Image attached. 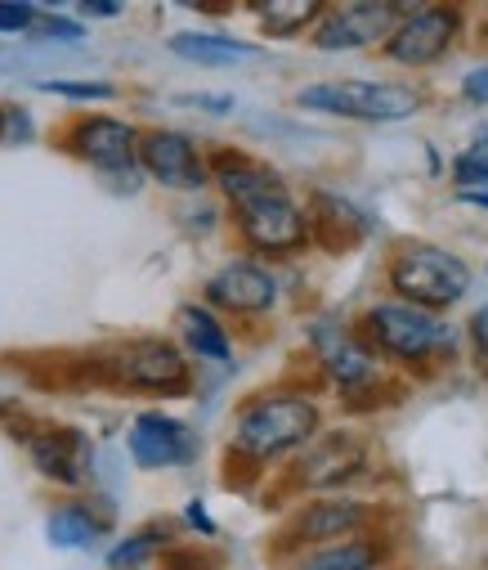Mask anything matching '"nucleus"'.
<instances>
[{"label": "nucleus", "mask_w": 488, "mask_h": 570, "mask_svg": "<svg viewBox=\"0 0 488 570\" xmlns=\"http://www.w3.org/2000/svg\"><path fill=\"white\" fill-rule=\"evenodd\" d=\"M216 180L225 198L238 212V229L256 252H296L305 247V212L287 194L282 176L247 154H220L216 158Z\"/></svg>", "instance_id": "f257e3e1"}, {"label": "nucleus", "mask_w": 488, "mask_h": 570, "mask_svg": "<svg viewBox=\"0 0 488 570\" xmlns=\"http://www.w3.org/2000/svg\"><path fill=\"white\" fill-rule=\"evenodd\" d=\"M390 288L412 311H448L470 293V265L435 243H412L390 261Z\"/></svg>", "instance_id": "f03ea898"}, {"label": "nucleus", "mask_w": 488, "mask_h": 570, "mask_svg": "<svg viewBox=\"0 0 488 570\" xmlns=\"http://www.w3.org/2000/svg\"><path fill=\"white\" fill-rule=\"evenodd\" d=\"M318 432V404L305 395H260L233 422V450L247 459H278Z\"/></svg>", "instance_id": "7ed1b4c3"}, {"label": "nucleus", "mask_w": 488, "mask_h": 570, "mask_svg": "<svg viewBox=\"0 0 488 570\" xmlns=\"http://www.w3.org/2000/svg\"><path fill=\"white\" fill-rule=\"evenodd\" d=\"M296 104L350 121H404L417 112L421 95L404 81H313L296 95Z\"/></svg>", "instance_id": "20e7f679"}, {"label": "nucleus", "mask_w": 488, "mask_h": 570, "mask_svg": "<svg viewBox=\"0 0 488 570\" xmlns=\"http://www.w3.org/2000/svg\"><path fill=\"white\" fill-rule=\"evenodd\" d=\"M363 333H368V342H372L381 355L404 360V364L430 360V355H448L452 342H457L444 320H435V315H426V311H412V306H404V302H381V306H372V311L363 315Z\"/></svg>", "instance_id": "39448f33"}, {"label": "nucleus", "mask_w": 488, "mask_h": 570, "mask_svg": "<svg viewBox=\"0 0 488 570\" xmlns=\"http://www.w3.org/2000/svg\"><path fill=\"white\" fill-rule=\"evenodd\" d=\"M99 373L117 386L135 391H161V395H185L189 391V364L171 342L139 337L108 355H99Z\"/></svg>", "instance_id": "423d86ee"}, {"label": "nucleus", "mask_w": 488, "mask_h": 570, "mask_svg": "<svg viewBox=\"0 0 488 570\" xmlns=\"http://www.w3.org/2000/svg\"><path fill=\"white\" fill-rule=\"evenodd\" d=\"M457 28H461V10H452V6H408L404 19L395 23V32L386 37V55L408 68L439 63L448 55Z\"/></svg>", "instance_id": "0eeeda50"}, {"label": "nucleus", "mask_w": 488, "mask_h": 570, "mask_svg": "<svg viewBox=\"0 0 488 570\" xmlns=\"http://www.w3.org/2000/svg\"><path fill=\"white\" fill-rule=\"evenodd\" d=\"M139 167L167 189H202L207 185V163L193 149V139L180 130L139 135Z\"/></svg>", "instance_id": "6e6552de"}, {"label": "nucleus", "mask_w": 488, "mask_h": 570, "mask_svg": "<svg viewBox=\"0 0 488 570\" xmlns=\"http://www.w3.org/2000/svg\"><path fill=\"white\" fill-rule=\"evenodd\" d=\"M408 6H341V10H322L318 19V50H363L377 46L395 32Z\"/></svg>", "instance_id": "1a4fd4ad"}, {"label": "nucleus", "mask_w": 488, "mask_h": 570, "mask_svg": "<svg viewBox=\"0 0 488 570\" xmlns=\"http://www.w3.org/2000/svg\"><path fill=\"white\" fill-rule=\"evenodd\" d=\"M72 154L108 176H130L139 163V135L117 117H81L72 126Z\"/></svg>", "instance_id": "9d476101"}, {"label": "nucleus", "mask_w": 488, "mask_h": 570, "mask_svg": "<svg viewBox=\"0 0 488 570\" xmlns=\"http://www.w3.org/2000/svg\"><path fill=\"white\" fill-rule=\"evenodd\" d=\"M130 459L139 468H185L198 459V436L167 413H139L130 426Z\"/></svg>", "instance_id": "9b49d317"}, {"label": "nucleus", "mask_w": 488, "mask_h": 570, "mask_svg": "<svg viewBox=\"0 0 488 570\" xmlns=\"http://www.w3.org/2000/svg\"><path fill=\"white\" fill-rule=\"evenodd\" d=\"M207 302L220 311H233V315H265L278 302V283L256 261H229L225 269L211 274Z\"/></svg>", "instance_id": "f8f14e48"}, {"label": "nucleus", "mask_w": 488, "mask_h": 570, "mask_svg": "<svg viewBox=\"0 0 488 570\" xmlns=\"http://www.w3.org/2000/svg\"><path fill=\"white\" fill-rule=\"evenodd\" d=\"M309 346H313L318 364L328 368V377H332L337 386H363V382H372V373H377L372 351H368L350 328H341L337 320H313V324H309Z\"/></svg>", "instance_id": "ddd939ff"}, {"label": "nucleus", "mask_w": 488, "mask_h": 570, "mask_svg": "<svg viewBox=\"0 0 488 570\" xmlns=\"http://www.w3.org/2000/svg\"><path fill=\"white\" fill-rule=\"evenodd\" d=\"M309 207L313 212H305V229L328 252H350L372 234V220L341 194H313Z\"/></svg>", "instance_id": "4468645a"}, {"label": "nucleus", "mask_w": 488, "mask_h": 570, "mask_svg": "<svg viewBox=\"0 0 488 570\" xmlns=\"http://www.w3.org/2000/svg\"><path fill=\"white\" fill-rule=\"evenodd\" d=\"M32 450V463L50 476V481H63V485H77L86 481L90 472V441L81 432H72V426H46L41 436L28 441Z\"/></svg>", "instance_id": "2eb2a0df"}, {"label": "nucleus", "mask_w": 488, "mask_h": 570, "mask_svg": "<svg viewBox=\"0 0 488 570\" xmlns=\"http://www.w3.org/2000/svg\"><path fill=\"white\" fill-rule=\"evenodd\" d=\"M368 521V508L355 499H318L296 517V539L305 543H346V534H359Z\"/></svg>", "instance_id": "dca6fc26"}, {"label": "nucleus", "mask_w": 488, "mask_h": 570, "mask_svg": "<svg viewBox=\"0 0 488 570\" xmlns=\"http://www.w3.org/2000/svg\"><path fill=\"white\" fill-rule=\"evenodd\" d=\"M359 463H363V450H359L350 436H332L328 445H318V450L305 459L300 476H305L309 485H341V481H350V476L359 472Z\"/></svg>", "instance_id": "f3484780"}, {"label": "nucleus", "mask_w": 488, "mask_h": 570, "mask_svg": "<svg viewBox=\"0 0 488 570\" xmlns=\"http://www.w3.org/2000/svg\"><path fill=\"white\" fill-rule=\"evenodd\" d=\"M171 50L193 59V63H242V59H256V46L220 37V32H180V37H171Z\"/></svg>", "instance_id": "a211bd4d"}, {"label": "nucleus", "mask_w": 488, "mask_h": 570, "mask_svg": "<svg viewBox=\"0 0 488 570\" xmlns=\"http://www.w3.org/2000/svg\"><path fill=\"white\" fill-rule=\"evenodd\" d=\"M180 328H185V342H189V351L193 355H202V360H216V364H225L229 360V333L220 328V320L211 315V311H202V306H185L180 311Z\"/></svg>", "instance_id": "6ab92c4d"}, {"label": "nucleus", "mask_w": 488, "mask_h": 570, "mask_svg": "<svg viewBox=\"0 0 488 570\" xmlns=\"http://www.w3.org/2000/svg\"><path fill=\"white\" fill-rule=\"evenodd\" d=\"M46 534H50L54 548H94V539L103 534V521L90 517V508H77V503H72V508L50 512Z\"/></svg>", "instance_id": "aec40b11"}, {"label": "nucleus", "mask_w": 488, "mask_h": 570, "mask_svg": "<svg viewBox=\"0 0 488 570\" xmlns=\"http://www.w3.org/2000/svg\"><path fill=\"white\" fill-rule=\"evenodd\" d=\"M377 548L363 539H346V543H328L322 552H313L309 561H300V570H377Z\"/></svg>", "instance_id": "412c9836"}, {"label": "nucleus", "mask_w": 488, "mask_h": 570, "mask_svg": "<svg viewBox=\"0 0 488 570\" xmlns=\"http://www.w3.org/2000/svg\"><path fill=\"white\" fill-rule=\"evenodd\" d=\"M256 14L265 19V28L273 37H296L322 19V6H313V0H269V6H260Z\"/></svg>", "instance_id": "4be33fe9"}, {"label": "nucleus", "mask_w": 488, "mask_h": 570, "mask_svg": "<svg viewBox=\"0 0 488 570\" xmlns=\"http://www.w3.org/2000/svg\"><path fill=\"white\" fill-rule=\"evenodd\" d=\"M161 548H167V530L148 525V530H139V534H126V539L108 552V566H112V570H139V566L152 561Z\"/></svg>", "instance_id": "5701e85b"}, {"label": "nucleus", "mask_w": 488, "mask_h": 570, "mask_svg": "<svg viewBox=\"0 0 488 570\" xmlns=\"http://www.w3.org/2000/svg\"><path fill=\"white\" fill-rule=\"evenodd\" d=\"M452 180L461 189H484L488 185V130H479L470 145L452 158Z\"/></svg>", "instance_id": "b1692460"}, {"label": "nucleus", "mask_w": 488, "mask_h": 570, "mask_svg": "<svg viewBox=\"0 0 488 570\" xmlns=\"http://www.w3.org/2000/svg\"><path fill=\"white\" fill-rule=\"evenodd\" d=\"M50 95H68V99H112V86L103 81H46Z\"/></svg>", "instance_id": "393cba45"}, {"label": "nucleus", "mask_w": 488, "mask_h": 570, "mask_svg": "<svg viewBox=\"0 0 488 570\" xmlns=\"http://www.w3.org/2000/svg\"><path fill=\"white\" fill-rule=\"evenodd\" d=\"M37 23V6H0V32H28Z\"/></svg>", "instance_id": "a878e982"}, {"label": "nucleus", "mask_w": 488, "mask_h": 570, "mask_svg": "<svg viewBox=\"0 0 488 570\" xmlns=\"http://www.w3.org/2000/svg\"><path fill=\"white\" fill-rule=\"evenodd\" d=\"M461 95H466V104H488V68H475V72H466V81H461Z\"/></svg>", "instance_id": "bb28decb"}, {"label": "nucleus", "mask_w": 488, "mask_h": 570, "mask_svg": "<svg viewBox=\"0 0 488 570\" xmlns=\"http://www.w3.org/2000/svg\"><path fill=\"white\" fill-rule=\"evenodd\" d=\"M470 337H475V351H479V360H488V302L470 315Z\"/></svg>", "instance_id": "cd10ccee"}, {"label": "nucleus", "mask_w": 488, "mask_h": 570, "mask_svg": "<svg viewBox=\"0 0 488 570\" xmlns=\"http://www.w3.org/2000/svg\"><path fill=\"white\" fill-rule=\"evenodd\" d=\"M41 37H59V41H81L86 32L77 23H63V19H46L41 23Z\"/></svg>", "instance_id": "c85d7f7f"}, {"label": "nucleus", "mask_w": 488, "mask_h": 570, "mask_svg": "<svg viewBox=\"0 0 488 570\" xmlns=\"http://www.w3.org/2000/svg\"><path fill=\"white\" fill-rule=\"evenodd\" d=\"M185 104H193V108H207V112H229V108H233V99H229V95H189Z\"/></svg>", "instance_id": "c756f323"}, {"label": "nucleus", "mask_w": 488, "mask_h": 570, "mask_svg": "<svg viewBox=\"0 0 488 570\" xmlns=\"http://www.w3.org/2000/svg\"><path fill=\"white\" fill-rule=\"evenodd\" d=\"M81 14H90V19H117L121 6H81Z\"/></svg>", "instance_id": "7c9ffc66"}, {"label": "nucleus", "mask_w": 488, "mask_h": 570, "mask_svg": "<svg viewBox=\"0 0 488 570\" xmlns=\"http://www.w3.org/2000/svg\"><path fill=\"white\" fill-rule=\"evenodd\" d=\"M457 198H461V203H470V207H484V212H488V189H461Z\"/></svg>", "instance_id": "2f4dec72"}, {"label": "nucleus", "mask_w": 488, "mask_h": 570, "mask_svg": "<svg viewBox=\"0 0 488 570\" xmlns=\"http://www.w3.org/2000/svg\"><path fill=\"white\" fill-rule=\"evenodd\" d=\"M189 521H193V525H202V530H207V534H211V530H216V525H211V521H207V512H202V508H198V503H193V508H189Z\"/></svg>", "instance_id": "473e14b6"}]
</instances>
